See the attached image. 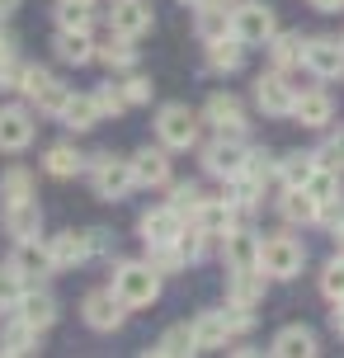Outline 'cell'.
Wrapping results in <instances>:
<instances>
[{
    "mask_svg": "<svg viewBox=\"0 0 344 358\" xmlns=\"http://www.w3.org/2000/svg\"><path fill=\"white\" fill-rule=\"evenodd\" d=\"M113 292H118L127 306H151L161 297V268L151 264V259H146V264H118Z\"/></svg>",
    "mask_w": 344,
    "mask_h": 358,
    "instance_id": "cell-1",
    "label": "cell"
},
{
    "mask_svg": "<svg viewBox=\"0 0 344 358\" xmlns=\"http://www.w3.org/2000/svg\"><path fill=\"white\" fill-rule=\"evenodd\" d=\"M302 264H307V245L297 236H269V241H259V268L269 278H297Z\"/></svg>",
    "mask_w": 344,
    "mask_h": 358,
    "instance_id": "cell-2",
    "label": "cell"
},
{
    "mask_svg": "<svg viewBox=\"0 0 344 358\" xmlns=\"http://www.w3.org/2000/svg\"><path fill=\"white\" fill-rule=\"evenodd\" d=\"M250 146L241 142V137H222L217 132V142H208L203 146V170H208V175H217V179H241L245 175V165H250Z\"/></svg>",
    "mask_w": 344,
    "mask_h": 358,
    "instance_id": "cell-3",
    "label": "cell"
},
{
    "mask_svg": "<svg viewBox=\"0 0 344 358\" xmlns=\"http://www.w3.org/2000/svg\"><path fill=\"white\" fill-rule=\"evenodd\" d=\"M231 34L241 38L245 48H269V38L278 34V24H273V10L264 5V0H245V5H236Z\"/></svg>",
    "mask_w": 344,
    "mask_h": 358,
    "instance_id": "cell-4",
    "label": "cell"
},
{
    "mask_svg": "<svg viewBox=\"0 0 344 358\" xmlns=\"http://www.w3.org/2000/svg\"><path fill=\"white\" fill-rule=\"evenodd\" d=\"M132 184H137L132 161H113V156H94V161H90V189H94V198L118 203V198H127Z\"/></svg>",
    "mask_w": 344,
    "mask_h": 358,
    "instance_id": "cell-5",
    "label": "cell"
},
{
    "mask_svg": "<svg viewBox=\"0 0 344 358\" xmlns=\"http://www.w3.org/2000/svg\"><path fill=\"white\" fill-rule=\"evenodd\" d=\"M156 132H161V142L170 151H189V146L199 142V113L189 104H165L161 118H156Z\"/></svg>",
    "mask_w": 344,
    "mask_h": 358,
    "instance_id": "cell-6",
    "label": "cell"
},
{
    "mask_svg": "<svg viewBox=\"0 0 344 358\" xmlns=\"http://www.w3.org/2000/svg\"><path fill=\"white\" fill-rule=\"evenodd\" d=\"M311 76H321V80H340L344 76V38H311L307 52H302Z\"/></svg>",
    "mask_w": 344,
    "mask_h": 358,
    "instance_id": "cell-7",
    "label": "cell"
},
{
    "mask_svg": "<svg viewBox=\"0 0 344 358\" xmlns=\"http://www.w3.org/2000/svg\"><path fill=\"white\" fill-rule=\"evenodd\" d=\"M255 104L264 108L269 118H283V113H292V104H297V90L283 80V71H269L255 80Z\"/></svg>",
    "mask_w": 344,
    "mask_h": 358,
    "instance_id": "cell-8",
    "label": "cell"
},
{
    "mask_svg": "<svg viewBox=\"0 0 344 358\" xmlns=\"http://www.w3.org/2000/svg\"><path fill=\"white\" fill-rule=\"evenodd\" d=\"M137 231H142L146 245H175L184 236V217L165 203V208H151V213H142V222H137Z\"/></svg>",
    "mask_w": 344,
    "mask_h": 358,
    "instance_id": "cell-9",
    "label": "cell"
},
{
    "mask_svg": "<svg viewBox=\"0 0 344 358\" xmlns=\"http://www.w3.org/2000/svg\"><path fill=\"white\" fill-rule=\"evenodd\" d=\"M123 297H118V292H90V297H85V306H80V316H85V325H90V330H118V325H123Z\"/></svg>",
    "mask_w": 344,
    "mask_h": 358,
    "instance_id": "cell-10",
    "label": "cell"
},
{
    "mask_svg": "<svg viewBox=\"0 0 344 358\" xmlns=\"http://www.w3.org/2000/svg\"><path fill=\"white\" fill-rule=\"evenodd\" d=\"M203 118L217 127L222 137H245V108H241L236 94H213L208 108H203Z\"/></svg>",
    "mask_w": 344,
    "mask_h": 358,
    "instance_id": "cell-11",
    "label": "cell"
},
{
    "mask_svg": "<svg viewBox=\"0 0 344 358\" xmlns=\"http://www.w3.org/2000/svg\"><path fill=\"white\" fill-rule=\"evenodd\" d=\"M146 29H151V5H146V0H113V10H109V34L142 38Z\"/></svg>",
    "mask_w": 344,
    "mask_h": 358,
    "instance_id": "cell-12",
    "label": "cell"
},
{
    "mask_svg": "<svg viewBox=\"0 0 344 358\" xmlns=\"http://www.w3.org/2000/svg\"><path fill=\"white\" fill-rule=\"evenodd\" d=\"M194 227L208 231L213 241H222V236L236 227V198H203L199 213H194Z\"/></svg>",
    "mask_w": 344,
    "mask_h": 358,
    "instance_id": "cell-13",
    "label": "cell"
},
{
    "mask_svg": "<svg viewBox=\"0 0 344 358\" xmlns=\"http://www.w3.org/2000/svg\"><path fill=\"white\" fill-rule=\"evenodd\" d=\"M34 142V113L29 108H0V151H24V146Z\"/></svg>",
    "mask_w": 344,
    "mask_h": 358,
    "instance_id": "cell-14",
    "label": "cell"
},
{
    "mask_svg": "<svg viewBox=\"0 0 344 358\" xmlns=\"http://www.w3.org/2000/svg\"><path fill=\"white\" fill-rule=\"evenodd\" d=\"M264 268H231L227 273V302L236 306H255L259 297H264Z\"/></svg>",
    "mask_w": 344,
    "mask_h": 358,
    "instance_id": "cell-15",
    "label": "cell"
},
{
    "mask_svg": "<svg viewBox=\"0 0 344 358\" xmlns=\"http://www.w3.org/2000/svg\"><path fill=\"white\" fill-rule=\"evenodd\" d=\"M48 250H52V268H76V264H85V259L94 255V245H90V231L85 236L62 231V236L48 241Z\"/></svg>",
    "mask_w": 344,
    "mask_h": 358,
    "instance_id": "cell-16",
    "label": "cell"
},
{
    "mask_svg": "<svg viewBox=\"0 0 344 358\" xmlns=\"http://www.w3.org/2000/svg\"><path fill=\"white\" fill-rule=\"evenodd\" d=\"M222 250H227V264L231 268H259V236L245 231V227H231L222 236Z\"/></svg>",
    "mask_w": 344,
    "mask_h": 358,
    "instance_id": "cell-17",
    "label": "cell"
},
{
    "mask_svg": "<svg viewBox=\"0 0 344 358\" xmlns=\"http://www.w3.org/2000/svg\"><path fill=\"white\" fill-rule=\"evenodd\" d=\"M231 15H236V5L208 0V5H199V19H194V29H199V38H203V43H217V38H231Z\"/></svg>",
    "mask_w": 344,
    "mask_h": 358,
    "instance_id": "cell-18",
    "label": "cell"
},
{
    "mask_svg": "<svg viewBox=\"0 0 344 358\" xmlns=\"http://www.w3.org/2000/svg\"><path fill=\"white\" fill-rule=\"evenodd\" d=\"M292 118H297L302 127H326L330 118H335V104H330L326 90H302L297 104H292Z\"/></svg>",
    "mask_w": 344,
    "mask_h": 358,
    "instance_id": "cell-19",
    "label": "cell"
},
{
    "mask_svg": "<svg viewBox=\"0 0 344 358\" xmlns=\"http://www.w3.org/2000/svg\"><path fill=\"white\" fill-rule=\"evenodd\" d=\"M52 48H57V57H62L66 66H85V62H94V52H99L85 29H57V43H52Z\"/></svg>",
    "mask_w": 344,
    "mask_h": 358,
    "instance_id": "cell-20",
    "label": "cell"
},
{
    "mask_svg": "<svg viewBox=\"0 0 344 358\" xmlns=\"http://www.w3.org/2000/svg\"><path fill=\"white\" fill-rule=\"evenodd\" d=\"M132 175H137V184L142 189H161V184H170V161H165V151H137L132 156Z\"/></svg>",
    "mask_w": 344,
    "mask_h": 358,
    "instance_id": "cell-21",
    "label": "cell"
},
{
    "mask_svg": "<svg viewBox=\"0 0 344 358\" xmlns=\"http://www.w3.org/2000/svg\"><path fill=\"white\" fill-rule=\"evenodd\" d=\"M269 354H278V358H311L316 354V335H311L307 325H288V330L273 335Z\"/></svg>",
    "mask_w": 344,
    "mask_h": 358,
    "instance_id": "cell-22",
    "label": "cell"
},
{
    "mask_svg": "<svg viewBox=\"0 0 344 358\" xmlns=\"http://www.w3.org/2000/svg\"><path fill=\"white\" fill-rule=\"evenodd\" d=\"M38 227H43V213H38L34 198H24V203H10V208H5V231L15 236V241L38 236Z\"/></svg>",
    "mask_w": 344,
    "mask_h": 358,
    "instance_id": "cell-23",
    "label": "cell"
},
{
    "mask_svg": "<svg viewBox=\"0 0 344 358\" xmlns=\"http://www.w3.org/2000/svg\"><path fill=\"white\" fill-rule=\"evenodd\" d=\"M19 321H29L34 330H48V325L57 321V302L48 297V292H38V287H29V292L19 297Z\"/></svg>",
    "mask_w": 344,
    "mask_h": 358,
    "instance_id": "cell-24",
    "label": "cell"
},
{
    "mask_svg": "<svg viewBox=\"0 0 344 358\" xmlns=\"http://www.w3.org/2000/svg\"><path fill=\"white\" fill-rule=\"evenodd\" d=\"M99 118H104V113H99V99H94V94H71L66 108H62V123L71 127V132H90Z\"/></svg>",
    "mask_w": 344,
    "mask_h": 358,
    "instance_id": "cell-25",
    "label": "cell"
},
{
    "mask_svg": "<svg viewBox=\"0 0 344 358\" xmlns=\"http://www.w3.org/2000/svg\"><path fill=\"white\" fill-rule=\"evenodd\" d=\"M236 330L231 321H227V311H203L199 321H194V340H199V349H217V344H227Z\"/></svg>",
    "mask_w": 344,
    "mask_h": 358,
    "instance_id": "cell-26",
    "label": "cell"
},
{
    "mask_svg": "<svg viewBox=\"0 0 344 358\" xmlns=\"http://www.w3.org/2000/svg\"><path fill=\"white\" fill-rule=\"evenodd\" d=\"M278 213L288 217V222H302V227H311V222L321 217V203H316L307 189H283V198H278Z\"/></svg>",
    "mask_w": 344,
    "mask_h": 358,
    "instance_id": "cell-27",
    "label": "cell"
},
{
    "mask_svg": "<svg viewBox=\"0 0 344 358\" xmlns=\"http://www.w3.org/2000/svg\"><path fill=\"white\" fill-rule=\"evenodd\" d=\"M316 151H292V156H283L278 161V179H283V189H302L311 175H316Z\"/></svg>",
    "mask_w": 344,
    "mask_h": 358,
    "instance_id": "cell-28",
    "label": "cell"
},
{
    "mask_svg": "<svg viewBox=\"0 0 344 358\" xmlns=\"http://www.w3.org/2000/svg\"><path fill=\"white\" fill-rule=\"evenodd\" d=\"M241 62H245V43L236 34L208 43V66H213V71H241Z\"/></svg>",
    "mask_w": 344,
    "mask_h": 358,
    "instance_id": "cell-29",
    "label": "cell"
},
{
    "mask_svg": "<svg viewBox=\"0 0 344 358\" xmlns=\"http://www.w3.org/2000/svg\"><path fill=\"white\" fill-rule=\"evenodd\" d=\"M15 264L24 268V273H52V250H48V245H38V236L15 241Z\"/></svg>",
    "mask_w": 344,
    "mask_h": 358,
    "instance_id": "cell-30",
    "label": "cell"
},
{
    "mask_svg": "<svg viewBox=\"0 0 344 358\" xmlns=\"http://www.w3.org/2000/svg\"><path fill=\"white\" fill-rule=\"evenodd\" d=\"M151 354L161 358H180V354H199V340H194V325H170L161 340H156V349Z\"/></svg>",
    "mask_w": 344,
    "mask_h": 358,
    "instance_id": "cell-31",
    "label": "cell"
},
{
    "mask_svg": "<svg viewBox=\"0 0 344 358\" xmlns=\"http://www.w3.org/2000/svg\"><path fill=\"white\" fill-rule=\"evenodd\" d=\"M94 57H99L109 71H127V66H137V48H132V38H123V34H113Z\"/></svg>",
    "mask_w": 344,
    "mask_h": 358,
    "instance_id": "cell-32",
    "label": "cell"
},
{
    "mask_svg": "<svg viewBox=\"0 0 344 358\" xmlns=\"http://www.w3.org/2000/svg\"><path fill=\"white\" fill-rule=\"evenodd\" d=\"M316 203H335V198H344V189H340V170H330V165H316V175L302 184Z\"/></svg>",
    "mask_w": 344,
    "mask_h": 358,
    "instance_id": "cell-33",
    "label": "cell"
},
{
    "mask_svg": "<svg viewBox=\"0 0 344 358\" xmlns=\"http://www.w3.org/2000/svg\"><path fill=\"white\" fill-rule=\"evenodd\" d=\"M38 335H43V330H34L29 321L15 316V325H5V335H0V354H29L38 344Z\"/></svg>",
    "mask_w": 344,
    "mask_h": 358,
    "instance_id": "cell-34",
    "label": "cell"
},
{
    "mask_svg": "<svg viewBox=\"0 0 344 358\" xmlns=\"http://www.w3.org/2000/svg\"><path fill=\"white\" fill-rule=\"evenodd\" d=\"M302 52H307V43H302L297 34H273L269 38V57H273V66H278V71H283V66H297Z\"/></svg>",
    "mask_w": 344,
    "mask_h": 358,
    "instance_id": "cell-35",
    "label": "cell"
},
{
    "mask_svg": "<svg viewBox=\"0 0 344 358\" xmlns=\"http://www.w3.org/2000/svg\"><path fill=\"white\" fill-rule=\"evenodd\" d=\"M43 165H48V175H57V179H71V175H80V170H85V156H80L76 146H52Z\"/></svg>",
    "mask_w": 344,
    "mask_h": 358,
    "instance_id": "cell-36",
    "label": "cell"
},
{
    "mask_svg": "<svg viewBox=\"0 0 344 358\" xmlns=\"http://www.w3.org/2000/svg\"><path fill=\"white\" fill-rule=\"evenodd\" d=\"M24 278H29V273H24L15 259H10V264H0V311H5V306H19V297L29 292Z\"/></svg>",
    "mask_w": 344,
    "mask_h": 358,
    "instance_id": "cell-37",
    "label": "cell"
},
{
    "mask_svg": "<svg viewBox=\"0 0 344 358\" xmlns=\"http://www.w3.org/2000/svg\"><path fill=\"white\" fill-rule=\"evenodd\" d=\"M29 189H34V179H29V170H5V179H0V198H5V208L10 203H24L29 198Z\"/></svg>",
    "mask_w": 344,
    "mask_h": 358,
    "instance_id": "cell-38",
    "label": "cell"
},
{
    "mask_svg": "<svg viewBox=\"0 0 344 358\" xmlns=\"http://www.w3.org/2000/svg\"><path fill=\"white\" fill-rule=\"evenodd\" d=\"M57 29H85V34H90V5L57 0Z\"/></svg>",
    "mask_w": 344,
    "mask_h": 358,
    "instance_id": "cell-39",
    "label": "cell"
},
{
    "mask_svg": "<svg viewBox=\"0 0 344 358\" xmlns=\"http://www.w3.org/2000/svg\"><path fill=\"white\" fill-rule=\"evenodd\" d=\"M321 292H326V302L340 306L344 302V255H335L326 264V273H321Z\"/></svg>",
    "mask_w": 344,
    "mask_h": 358,
    "instance_id": "cell-40",
    "label": "cell"
},
{
    "mask_svg": "<svg viewBox=\"0 0 344 358\" xmlns=\"http://www.w3.org/2000/svg\"><path fill=\"white\" fill-rule=\"evenodd\" d=\"M146 250H151V264L161 268V273H180V268L189 264V255L180 250V241H175V245H146Z\"/></svg>",
    "mask_w": 344,
    "mask_h": 358,
    "instance_id": "cell-41",
    "label": "cell"
},
{
    "mask_svg": "<svg viewBox=\"0 0 344 358\" xmlns=\"http://www.w3.org/2000/svg\"><path fill=\"white\" fill-rule=\"evenodd\" d=\"M94 99H99V113H113V118L132 108V99H127L123 85H99V90H94Z\"/></svg>",
    "mask_w": 344,
    "mask_h": 358,
    "instance_id": "cell-42",
    "label": "cell"
},
{
    "mask_svg": "<svg viewBox=\"0 0 344 358\" xmlns=\"http://www.w3.org/2000/svg\"><path fill=\"white\" fill-rule=\"evenodd\" d=\"M199 203H203V194L194 189V184H175V189H170V208H175L180 217H194Z\"/></svg>",
    "mask_w": 344,
    "mask_h": 358,
    "instance_id": "cell-43",
    "label": "cell"
},
{
    "mask_svg": "<svg viewBox=\"0 0 344 358\" xmlns=\"http://www.w3.org/2000/svg\"><path fill=\"white\" fill-rule=\"evenodd\" d=\"M66 99H71V90H66V85H57V80H52V85L43 90V94H38L34 104L43 108V113H52V118H62V108H66Z\"/></svg>",
    "mask_w": 344,
    "mask_h": 358,
    "instance_id": "cell-44",
    "label": "cell"
},
{
    "mask_svg": "<svg viewBox=\"0 0 344 358\" xmlns=\"http://www.w3.org/2000/svg\"><path fill=\"white\" fill-rule=\"evenodd\" d=\"M48 85H52V71H43V66H24V76H19V90H24L29 99H38Z\"/></svg>",
    "mask_w": 344,
    "mask_h": 358,
    "instance_id": "cell-45",
    "label": "cell"
},
{
    "mask_svg": "<svg viewBox=\"0 0 344 358\" xmlns=\"http://www.w3.org/2000/svg\"><path fill=\"white\" fill-rule=\"evenodd\" d=\"M208 241H213L208 231H199V227H189V231L180 236V250L189 255V259H203V255H208Z\"/></svg>",
    "mask_w": 344,
    "mask_h": 358,
    "instance_id": "cell-46",
    "label": "cell"
},
{
    "mask_svg": "<svg viewBox=\"0 0 344 358\" xmlns=\"http://www.w3.org/2000/svg\"><path fill=\"white\" fill-rule=\"evenodd\" d=\"M316 161H321V165H330V170H340V175H344V137H330V142L321 146V151H316Z\"/></svg>",
    "mask_w": 344,
    "mask_h": 358,
    "instance_id": "cell-47",
    "label": "cell"
},
{
    "mask_svg": "<svg viewBox=\"0 0 344 358\" xmlns=\"http://www.w3.org/2000/svg\"><path fill=\"white\" fill-rule=\"evenodd\" d=\"M127 99H132V104H146V99H151V90H156V85H151V80H146V76H132V80H127Z\"/></svg>",
    "mask_w": 344,
    "mask_h": 358,
    "instance_id": "cell-48",
    "label": "cell"
},
{
    "mask_svg": "<svg viewBox=\"0 0 344 358\" xmlns=\"http://www.w3.org/2000/svg\"><path fill=\"white\" fill-rule=\"evenodd\" d=\"M316 222L335 231V227H340V222H344V198H335V203H321V217H316Z\"/></svg>",
    "mask_w": 344,
    "mask_h": 358,
    "instance_id": "cell-49",
    "label": "cell"
},
{
    "mask_svg": "<svg viewBox=\"0 0 344 358\" xmlns=\"http://www.w3.org/2000/svg\"><path fill=\"white\" fill-rule=\"evenodd\" d=\"M311 10H321V15H340L344 10V0H307Z\"/></svg>",
    "mask_w": 344,
    "mask_h": 358,
    "instance_id": "cell-50",
    "label": "cell"
},
{
    "mask_svg": "<svg viewBox=\"0 0 344 358\" xmlns=\"http://www.w3.org/2000/svg\"><path fill=\"white\" fill-rule=\"evenodd\" d=\"M10 57H15V48H10V38H0V66H5Z\"/></svg>",
    "mask_w": 344,
    "mask_h": 358,
    "instance_id": "cell-51",
    "label": "cell"
},
{
    "mask_svg": "<svg viewBox=\"0 0 344 358\" xmlns=\"http://www.w3.org/2000/svg\"><path fill=\"white\" fill-rule=\"evenodd\" d=\"M19 10V0H0V19H10Z\"/></svg>",
    "mask_w": 344,
    "mask_h": 358,
    "instance_id": "cell-52",
    "label": "cell"
},
{
    "mask_svg": "<svg viewBox=\"0 0 344 358\" xmlns=\"http://www.w3.org/2000/svg\"><path fill=\"white\" fill-rule=\"evenodd\" d=\"M335 255H344V222L335 227Z\"/></svg>",
    "mask_w": 344,
    "mask_h": 358,
    "instance_id": "cell-53",
    "label": "cell"
},
{
    "mask_svg": "<svg viewBox=\"0 0 344 358\" xmlns=\"http://www.w3.org/2000/svg\"><path fill=\"white\" fill-rule=\"evenodd\" d=\"M335 330L344 335V302H340V311H335Z\"/></svg>",
    "mask_w": 344,
    "mask_h": 358,
    "instance_id": "cell-54",
    "label": "cell"
},
{
    "mask_svg": "<svg viewBox=\"0 0 344 358\" xmlns=\"http://www.w3.org/2000/svg\"><path fill=\"white\" fill-rule=\"evenodd\" d=\"M184 5H208V0H184ZM222 5H231V0H222Z\"/></svg>",
    "mask_w": 344,
    "mask_h": 358,
    "instance_id": "cell-55",
    "label": "cell"
},
{
    "mask_svg": "<svg viewBox=\"0 0 344 358\" xmlns=\"http://www.w3.org/2000/svg\"><path fill=\"white\" fill-rule=\"evenodd\" d=\"M76 5H94V0H76Z\"/></svg>",
    "mask_w": 344,
    "mask_h": 358,
    "instance_id": "cell-56",
    "label": "cell"
}]
</instances>
